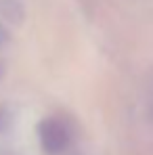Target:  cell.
I'll use <instances>...</instances> for the list:
<instances>
[{"label":"cell","instance_id":"1","mask_svg":"<svg viewBox=\"0 0 153 155\" xmlns=\"http://www.w3.org/2000/svg\"><path fill=\"white\" fill-rule=\"evenodd\" d=\"M38 136H40L42 149L51 155L63 153L69 147V140H72V134H69L67 126L61 120H57V117L42 120L40 126H38Z\"/></svg>","mask_w":153,"mask_h":155},{"label":"cell","instance_id":"2","mask_svg":"<svg viewBox=\"0 0 153 155\" xmlns=\"http://www.w3.org/2000/svg\"><path fill=\"white\" fill-rule=\"evenodd\" d=\"M0 15L6 21H21L23 19V8L19 6L17 0H0Z\"/></svg>","mask_w":153,"mask_h":155},{"label":"cell","instance_id":"3","mask_svg":"<svg viewBox=\"0 0 153 155\" xmlns=\"http://www.w3.org/2000/svg\"><path fill=\"white\" fill-rule=\"evenodd\" d=\"M8 124H11V113H8L6 109L0 107V132L8 128Z\"/></svg>","mask_w":153,"mask_h":155}]
</instances>
